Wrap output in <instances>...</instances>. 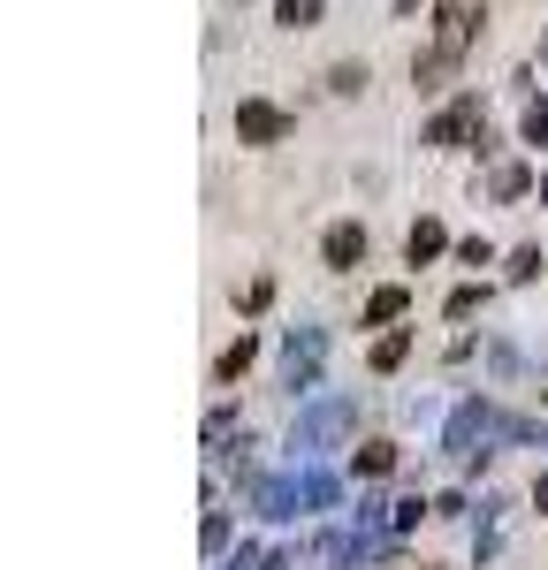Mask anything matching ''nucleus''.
<instances>
[{
    "mask_svg": "<svg viewBox=\"0 0 548 570\" xmlns=\"http://www.w3.org/2000/svg\"><path fill=\"white\" fill-rule=\"evenodd\" d=\"M534 510H548V472H541V487H534Z\"/></svg>",
    "mask_w": 548,
    "mask_h": 570,
    "instance_id": "nucleus-25",
    "label": "nucleus"
},
{
    "mask_svg": "<svg viewBox=\"0 0 548 570\" xmlns=\"http://www.w3.org/2000/svg\"><path fill=\"white\" fill-rule=\"evenodd\" d=\"M389 518H397V532H419V518H427V502H419V494H404V502H397Z\"/></svg>",
    "mask_w": 548,
    "mask_h": 570,
    "instance_id": "nucleus-23",
    "label": "nucleus"
},
{
    "mask_svg": "<svg viewBox=\"0 0 548 570\" xmlns=\"http://www.w3.org/2000/svg\"><path fill=\"white\" fill-rule=\"evenodd\" d=\"M365 85H373V69H365V61H335V69H327V91H335V99H359Z\"/></svg>",
    "mask_w": 548,
    "mask_h": 570,
    "instance_id": "nucleus-14",
    "label": "nucleus"
},
{
    "mask_svg": "<svg viewBox=\"0 0 548 570\" xmlns=\"http://www.w3.org/2000/svg\"><path fill=\"white\" fill-rule=\"evenodd\" d=\"M320 351H327V335H320V327H290V343H282V381H290V389H313Z\"/></svg>",
    "mask_w": 548,
    "mask_h": 570,
    "instance_id": "nucleus-6",
    "label": "nucleus"
},
{
    "mask_svg": "<svg viewBox=\"0 0 548 570\" xmlns=\"http://www.w3.org/2000/svg\"><path fill=\"white\" fill-rule=\"evenodd\" d=\"M488 137V115H480V91H464V99H450L434 122H427V145L434 153H457V145H480Z\"/></svg>",
    "mask_w": 548,
    "mask_h": 570,
    "instance_id": "nucleus-2",
    "label": "nucleus"
},
{
    "mask_svg": "<svg viewBox=\"0 0 548 570\" xmlns=\"http://www.w3.org/2000/svg\"><path fill=\"white\" fill-rule=\"evenodd\" d=\"M442 252H450L442 220H411V236H404V259H411V266H427V259H442Z\"/></svg>",
    "mask_w": 548,
    "mask_h": 570,
    "instance_id": "nucleus-10",
    "label": "nucleus"
},
{
    "mask_svg": "<svg viewBox=\"0 0 548 570\" xmlns=\"http://www.w3.org/2000/svg\"><path fill=\"white\" fill-rule=\"evenodd\" d=\"M488 190H496L502 206H518V198H526V190H534V176H526V168H518V160H502L496 176H488Z\"/></svg>",
    "mask_w": 548,
    "mask_h": 570,
    "instance_id": "nucleus-16",
    "label": "nucleus"
},
{
    "mask_svg": "<svg viewBox=\"0 0 548 570\" xmlns=\"http://www.w3.org/2000/svg\"><path fill=\"white\" fill-rule=\"evenodd\" d=\"M541 61H548V39H541Z\"/></svg>",
    "mask_w": 548,
    "mask_h": 570,
    "instance_id": "nucleus-27",
    "label": "nucleus"
},
{
    "mask_svg": "<svg viewBox=\"0 0 548 570\" xmlns=\"http://www.w3.org/2000/svg\"><path fill=\"white\" fill-rule=\"evenodd\" d=\"M496 434H502V419L488 411V403H457L450 441H442V449H450L457 464H472V456H488V441H496Z\"/></svg>",
    "mask_w": 548,
    "mask_h": 570,
    "instance_id": "nucleus-4",
    "label": "nucleus"
},
{
    "mask_svg": "<svg viewBox=\"0 0 548 570\" xmlns=\"http://www.w3.org/2000/svg\"><path fill=\"white\" fill-rule=\"evenodd\" d=\"M404 312H411V289H404V282H389V289H373V297H365L359 327H397Z\"/></svg>",
    "mask_w": 548,
    "mask_h": 570,
    "instance_id": "nucleus-9",
    "label": "nucleus"
},
{
    "mask_svg": "<svg viewBox=\"0 0 548 570\" xmlns=\"http://www.w3.org/2000/svg\"><path fill=\"white\" fill-rule=\"evenodd\" d=\"M335 502V487L320 480V472H297V480H267L260 487V510L267 518H297V510H327Z\"/></svg>",
    "mask_w": 548,
    "mask_h": 570,
    "instance_id": "nucleus-3",
    "label": "nucleus"
},
{
    "mask_svg": "<svg viewBox=\"0 0 548 570\" xmlns=\"http://www.w3.org/2000/svg\"><path fill=\"white\" fill-rule=\"evenodd\" d=\"M320 16H327V0H274V23L282 31H313Z\"/></svg>",
    "mask_w": 548,
    "mask_h": 570,
    "instance_id": "nucleus-13",
    "label": "nucleus"
},
{
    "mask_svg": "<svg viewBox=\"0 0 548 570\" xmlns=\"http://www.w3.org/2000/svg\"><path fill=\"white\" fill-rule=\"evenodd\" d=\"M480 305H488V289H480V282H464V289H450V320H472Z\"/></svg>",
    "mask_w": 548,
    "mask_h": 570,
    "instance_id": "nucleus-21",
    "label": "nucleus"
},
{
    "mask_svg": "<svg viewBox=\"0 0 548 570\" xmlns=\"http://www.w3.org/2000/svg\"><path fill=\"white\" fill-rule=\"evenodd\" d=\"M351 472H359V480H389V472H397V441H359V449H351Z\"/></svg>",
    "mask_w": 548,
    "mask_h": 570,
    "instance_id": "nucleus-11",
    "label": "nucleus"
},
{
    "mask_svg": "<svg viewBox=\"0 0 548 570\" xmlns=\"http://www.w3.org/2000/svg\"><path fill=\"white\" fill-rule=\"evenodd\" d=\"M518 137H526L534 153H548V91H541V99H526V115H518Z\"/></svg>",
    "mask_w": 548,
    "mask_h": 570,
    "instance_id": "nucleus-17",
    "label": "nucleus"
},
{
    "mask_svg": "<svg viewBox=\"0 0 548 570\" xmlns=\"http://www.w3.org/2000/svg\"><path fill=\"white\" fill-rule=\"evenodd\" d=\"M404 357H411V327H389V335L373 343V373H397Z\"/></svg>",
    "mask_w": 548,
    "mask_h": 570,
    "instance_id": "nucleus-15",
    "label": "nucleus"
},
{
    "mask_svg": "<svg viewBox=\"0 0 548 570\" xmlns=\"http://www.w3.org/2000/svg\"><path fill=\"white\" fill-rule=\"evenodd\" d=\"M252 357H260V343H252V335H236V343H228V351L214 357V381H236V373H244Z\"/></svg>",
    "mask_w": 548,
    "mask_h": 570,
    "instance_id": "nucleus-19",
    "label": "nucleus"
},
{
    "mask_svg": "<svg viewBox=\"0 0 548 570\" xmlns=\"http://www.w3.org/2000/svg\"><path fill=\"white\" fill-rule=\"evenodd\" d=\"M320 259L335 266V274H351V266H365V228H359V220H335V228L320 236Z\"/></svg>",
    "mask_w": 548,
    "mask_h": 570,
    "instance_id": "nucleus-8",
    "label": "nucleus"
},
{
    "mask_svg": "<svg viewBox=\"0 0 548 570\" xmlns=\"http://www.w3.org/2000/svg\"><path fill=\"white\" fill-rule=\"evenodd\" d=\"M480 0H434V46L411 61V85L419 91H442L464 69V53H472V39H480Z\"/></svg>",
    "mask_w": 548,
    "mask_h": 570,
    "instance_id": "nucleus-1",
    "label": "nucleus"
},
{
    "mask_svg": "<svg viewBox=\"0 0 548 570\" xmlns=\"http://www.w3.org/2000/svg\"><path fill=\"white\" fill-rule=\"evenodd\" d=\"M260 570H297V556H267V563H260Z\"/></svg>",
    "mask_w": 548,
    "mask_h": 570,
    "instance_id": "nucleus-24",
    "label": "nucleus"
},
{
    "mask_svg": "<svg viewBox=\"0 0 548 570\" xmlns=\"http://www.w3.org/2000/svg\"><path fill=\"white\" fill-rule=\"evenodd\" d=\"M411 8H419V0H397V16H411Z\"/></svg>",
    "mask_w": 548,
    "mask_h": 570,
    "instance_id": "nucleus-26",
    "label": "nucleus"
},
{
    "mask_svg": "<svg viewBox=\"0 0 548 570\" xmlns=\"http://www.w3.org/2000/svg\"><path fill=\"white\" fill-rule=\"evenodd\" d=\"M457 259H464V266H496V244H488V236H464Z\"/></svg>",
    "mask_w": 548,
    "mask_h": 570,
    "instance_id": "nucleus-22",
    "label": "nucleus"
},
{
    "mask_svg": "<svg viewBox=\"0 0 548 570\" xmlns=\"http://www.w3.org/2000/svg\"><path fill=\"white\" fill-rule=\"evenodd\" d=\"M343 426H351V403L335 395V403H320V411H305V419H297V434H290V449H297V456H313L320 441H335Z\"/></svg>",
    "mask_w": 548,
    "mask_h": 570,
    "instance_id": "nucleus-7",
    "label": "nucleus"
},
{
    "mask_svg": "<svg viewBox=\"0 0 548 570\" xmlns=\"http://www.w3.org/2000/svg\"><path fill=\"white\" fill-rule=\"evenodd\" d=\"M228 434H236V411H228V403H222V411H206V449H214V456L228 449Z\"/></svg>",
    "mask_w": 548,
    "mask_h": 570,
    "instance_id": "nucleus-20",
    "label": "nucleus"
},
{
    "mask_svg": "<svg viewBox=\"0 0 548 570\" xmlns=\"http://www.w3.org/2000/svg\"><path fill=\"white\" fill-rule=\"evenodd\" d=\"M502 282H518V289H526V282H541V244H518V252L502 259Z\"/></svg>",
    "mask_w": 548,
    "mask_h": 570,
    "instance_id": "nucleus-18",
    "label": "nucleus"
},
{
    "mask_svg": "<svg viewBox=\"0 0 548 570\" xmlns=\"http://www.w3.org/2000/svg\"><path fill=\"white\" fill-rule=\"evenodd\" d=\"M290 130H297V122H290L274 99H236V137H244V145H282Z\"/></svg>",
    "mask_w": 548,
    "mask_h": 570,
    "instance_id": "nucleus-5",
    "label": "nucleus"
},
{
    "mask_svg": "<svg viewBox=\"0 0 548 570\" xmlns=\"http://www.w3.org/2000/svg\"><path fill=\"white\" fill-rule=\"evenodd\" d=\"M198 548H206V556H222V548H228V510H222V494H214V487H206V525H198Z\"/></svg>",
    "mask_w": 548,
    "mask_h": 570,
    "instance_id": "nucleus-12",
    "label": "nucleus"
}]
</instances>
